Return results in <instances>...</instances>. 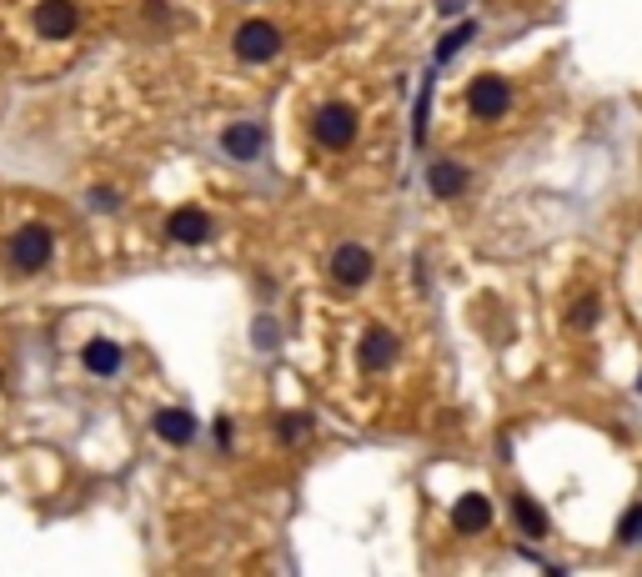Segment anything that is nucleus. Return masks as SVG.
Listing matches in <instances>:
<instances>
[{"label":"nucleus","mask_w":642,"mask_h":577,"mask_svg":"<svg viewBox=\"0 0 642 577\" xmlns=\"http://www.w3.org/2000/svg\"><path fill=\"white\" fill-rule=\"evenodd\" d=\"M11 266L16 271H41L51 256H56V236H51V226H41V221H31V226H21L16 236H11Z\"/></svg>","instance_id":"1"},{"label":"nucleus","mask_w":642,"mask_h":577,"mask_svg":"<svg viewBox=\"0 0 642 577\" xmlns=\"http://www.w3.org/2000/svg\"><path fill=\"white\" fill-rule=\"evenodd\" d=\"M311 136H316L321 146H332V151L352 146V136H357V111H352V106H342V101L321 106V111H316V121H311Z\"/></svg>","instance_id":"2"},{"label":"nucleus","mask_w":642,"mask_h":577,"mask_svg":"<svg viewBox=\"0 0 642 577\" xmlns=\"http://www.w3.org/2000/svg\"><path fill=\"white\" fill-rule=\"evenodd\" d=\"M231 51H236L241 61L261 66V61H271V56L281 51V31H276L271 21H246V26L231 36Z\"/></svg>","instance_id":"3"},{"label":"nucleus","mask_w":642,"mask_h":577,"mask_svg":"<svg viewBox=\"0 0 642 577\" xmlns=\"http://www.w3.org/2000/svg\"><path fill=\"white\" fill-rule=\"evenodd\" d=\"M467 106H472L482 121H497V116H507L512 91H507V81H502V76H477V81L467 86Z\"/></svg>","instance_id":"4"},{"label":"nucleus","mask_w":642,"mask_h":577,"mask_svg":"<svg viewBox=\"0 0 642 577\" xmlns=\"http://www.w3.org/2000/svg\"><path fill=\"white\" fill-rule=\"evenodd\" d=\"M76 26H81V16L71 0H41L36 6V31L46 41H66V36H76Z\"/></svg>","instance_id":"5"},{"label":"nucleus","mask_w":642,"mask_h":577,"mask_svg":"<svg viewBox=\"0 0 642 577\" xmlns=\"http://www.w3.org/2000/svg\"><path fill=\"white\" fill-rule=\"evenodd\" d=\"M372 251L367 246H357V241H347V246H337V256H332V276L342 281V286H362L367 276H372Z\"/></svg>","instance_id":"6"},{"label":"nucleus","mask_w":642,"mask_h":577,"mask_svg":"<svg viewBox=\"0 0 642 577\" xmlns=\"http://www.w3.org/2000/svg\"><path fill=\"white\" fill-rule=\"evenodd\" d=\"M261 146H266V136H261V126H251V121H236V126L221 131V151H226L231 161H256Z\"/></svg>","instance_id":"7"},{"label":"nucleus","mask_w":642,"mask_h":577,"mask_svg":"<svg viewBox=\"0 0 642 577\" xmlns=\"http://www.w3.org/2000/svg\"><path fill=\"white\" fill-rule=\"evenodd\" d=\"M166 231H171V241H181V246H201V241L211 236V216L196 211V206H186V211H176V216L166 221Z\"/></svg>","instance_id":"8"},{"label":"nucleus","mask_w":642,"mask_h":577,"mask_svg":"<svg viewBox=\"0 0 642 577\" xmlns=\"http://www.w3.org/2000/svg\"><path fill=\"white\" fill-rule=\"evenodd\" d=\"M392 357H397V337L382 332V327H372V332L362 337V352H357L362 372H382V367H392Z\"/></svg>","instance_id":"9"},{"label":"nucleus","mask_w":642,"mask_h":577,"mask_svg":"<svg viewBox=\"0 0 642 577\" xmlns=\"http://www.w3.org/2000/svg\"><path fill=\"white\" fill-rule=\"evenodd\" d=\"M151 427H156V437H161V442H171V447H186V442L196 437V417H191V412H181V407L156 412V417H151Z\"/></svg>","instance_id":"10"},{"label":"nucleus","mask_w":642,"mask_h":577,"mask_svg":"<svg viewBox=\"0 0 642 577\" xmlns=\"http://www.w3.org/2000/svg\"><path fill=\"white\" fill-rule=\"evenodd\" d=\"M487 522H492V502H487L482 492L457 497V507H452V527H457V532H482Z\"/></svg>","instance_id":"11"},{"label":"nucleus","mask_w":642,"mask_h":577,"mask_svg":"<svg viewBox=\"0 0 642 577\" xmlns=\"http://www.w3.org/2000/svg\"><path fill=\"white\" fill-rule=\"evenodd\" d=\"M81 362H86L91 377H116V372H121V347H116L111 337H96V342H86Z\"/></svg>","instance_id":"12"},{"label":"nucleus","mask_w":642,"mask_h":577,"mask_svg":"<svg viewBox=\"0 0 642 577\" xmlns=\"http://www.w3.org/2000/svg\"><path fill=\"white\" fill-rule=\"evenodd\" d=\"M427 186H432V196H462V186H467V166H457V161H437V166L427 171Z\"/></svg>","instance_id":"13"},{"label":"nucleus","mask_w":642,"mask_h":577,"mask_svg":"<svg viewBox=\"0 0 642 577\" xmlns=\"http://www.w3.org/2000/svg\"><path fill=\"white\" fill-rule=\"evenodd\" d=\"M512 517H517V527H522L527 537H542V532H547V512H542L527 492H517V497H512Z\"/></svg>","instance_id":"14"},{"label":"nucleus","mask_w":642,"mask_h":577,"mask_svg":"<svg viewBox=\"0 0 642 577\" xmlns=\"http://www.w3.org/2000/svg\"><path fill=\"white\" fill-rule=\"evenodd\" d=\"M472 36H477V26H472V21H462L452 36H442V41H437V66H442V61H452V56H457V51H462Z\"/></svg>","instance_id":"15"},{"label":"nucleus","mask_w":642,"mask_h":577,"mask_svg":"<svg viewBox=\"0 0 642 577\" xmlns=\"http://www.w3.org/2000/svg\"><path fill=\"white\" fill-rule=\"evenodd\" d=\"M432 81H437V71H427V81H422V96H417V121H412V141L422 146L427 141V116H432Z\"/></svg>","instance_id":"16"},{"label":"nucleus","mask_w":642,"mask_h":577,"mask_svg":"<svg viewBox=\"0 0 642 577\" xmlns=\"http://www.w3.org/2000/svg\"><path fill=\"white\" fill-rule=\"evenodd\" d=\"M637 532H642V507H627V517L617 522V542H637Z\"/></svg>","instance_id":"17"},{"label":"nucleus","mask_w":642,"mask_h":577,"mask_svg":"<svg viewBox=\"0 0 642 577\" xmlns=\"http://www.w3.org/2000/svg\"><path fill=\"white\" fill-rule=\"evenodd\" d=\"M276 432H281L286 442H296V437H306V417H296V412H291V417H281V422H276Z\"/></svg>","instance_id":"18"},{"label":"nucleus","mask_w":642,"mask_h":577,"mask_svg":"<svg viewBox=\"0 0 642 577\" xmlns=\"http://www.w3.org/2000/svg\"><path fill=\"white\" fill-rule=\"evenodd\" d=\"M256 347H261V352H271V347H276V322H271V317H261V322H256Z\"/></svg>","instance_id":"19"},{"label":"nucleus","mask_w":642,"mask_h":577,"mask_svg":"<svg viewBox=\"0 0 642 577\" xmlns=\"http://www.w3.org/2000/svg\"><path fill=\"white\" fill-rule=\"evenodd\" d=\"M572 322H577V327H592V322H597V302H592V297L577 302V307H572Z\"/></svg>","instance_id":"20"},{"label":"nucleus","mask_w":642,"mask_h":577,"mask_svg":"<svg viewBox=\"0 0 642 577\" xmlns=\"http://www.w3.org/2000/svg\"><path fill=\"white\" fill-rule=\"evenodd\" d=\"M462 6H467V0H437V11H442V16H462Z\"/></svg>","instance_id":"21"},{"label":"nucleus","mask_w":642,"mask_h":577,"mask_svg":"<svg viewBox=\"0 0 642 577\" xmlns=\"http://www.w3.org/2000/svg\"><path fill=\"white\" fill-rule=\"evenodd\" d=\"M637 387H642V377H637Z\"/></svg>","instance_id":"22"}]
</instances>
